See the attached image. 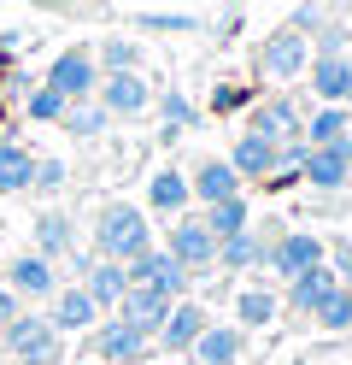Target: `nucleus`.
I'll list each match as a JSON object with an SVG mask.
<instances>
[{
	"instance_id": "1",
	"label": "nucleus",
	"mask_w": 352,
	"mask_h": 365,
	"mask_svg": "<svg viewBox=\"0 0 352 365\" xmlns=\"http://www.w3.org/2000/svg\"><path fill=\"white\" fill-rule=\"evenodd\" d=\"M147 247H153V224H147V212H141L135 200H106V207H94V259L129 265L135 254H147Z\"/></svg>"
},
{
	"instance_id": "2",
	"label": "nucleus",
	"mask_w": 352,
	"mask_h": 365,
	"mask_svg": "<svg viewBox=\"0 0 352 365\" xmlns=\"http://www.w3.org/2000/svg\"><path fill=\"white\" fill-rule=\"evenodd\" d=\"M0 354H6V365H59L65 359L47 312H18L12 324H0Z\"/></svg>"
},
{
	"instance_id": "3",
	"label": "nucleus",
	"mask_w": 352,
	"mask_h": 365,
	"mask_svg": "<svg viewBox=\"0 0 352 365\" xmlns=\"http://www.w3.org/2000/svg\"><path fill=\"white\" fill-rule=\"evenodd\" d=\"M164 254H171L188 277H200V271L218 265V236L206 230L200 212H176V218H171V242H164Z\"/></svg>"
},
{
	"instance_id": "4",
	"label": "nucleus",
	"mask_w": 352,
	"mask_h": 365,
	"mask_svg": "<svg viewBox=\"0 0 352 365\" xmlns=\"http://www.w3.org/2000/svg\"><path fill=\"white\" fill-rule=\"evenodd\" d=\"M153 336H141L135 324H124V318H100V324L88 330V354H94V365H141L153 348H147Z\"/></svg>"
},
{
	"instance_id": "5",
	"label": "nucleus",
	"mask_w": 352,
	"mask_h": 365,
	"mask_svg": "<svg viewBox=\"0 0 352 365\" xmlns=\"http://www.w3.org/2000/svg\"><path fill=\"white\" fill-rule=\"evenodd\" d=\"M305 65H311V41H305L299 30H270L265 41H258V71H265L270 83H299Z\"/></svg>"
},
{
	"instance_id": "6",
	"label": "nucleus",
	"mask_w": 352,
	"mask_h": 365,
	"mask_svg": "<svg viewBox=\"0 0 352 365\" xmlns=\"http://www.w3.org/2000/svg\"><path fill=\"white\" fill-rule=\"evenodd\" d=\"M41 83L59 88L65 101H94V88H100V65H94L88 48H65V53H53V65L41 71Z\"/></svg>"
},
{
	"instance_id": "7",
	"label": "nucleus",
	"mask_w": 352,
	"mask_h": 365,
	"mask_svg": "<svg viewBox=\"0 0 352 365\" xmlns=\"http://www.w3.org/2000/svg\"><path fill=\"white\" fill-rule=\"evenodd\" d=\"M94 101L106 106V118H147L153 112V88L141 71H106L100 88H94Z\"/></svg>"
},
{
	"instance_id": "8",
	"label": "nucleus",
	"mask_w": 352,
	"mask_h": 365,
	"mask_svg": "<svg viewBox=\"0 0 352 365\" xmlns=\"http://www.w3.org/2000/svg\"><path fill=\"white\" fill-rule=\"evenodd\" d=\"M129 283H141V289H159V294H171V301H188V294H194V277H188V271L164 254V247H147V254H135L129 265Z\"/></svg>"
},
{
	"instance_id": "9",
	"label": "nucleus",
	"mask_w": 352,
	"mask_h": 365,
	"mask_svg": "<svg viewBox=\"0 0 352 365\" xmlns=\"http://www.w3.org/2000/svg\"><path fill=\"white\" fill-rule=\"evenodd\" d=\"M323 247H329V242H317L311 230H282L276 242H265V265L288 283V277H299V271L323 265Z\"/></svg>"
},
{
	"instance_id": "10",
	"label": "nucleus",
	"mask_w": 352,
	"mask_h": 365,
	"mask_svg": "<svg viewBox=\"0 0 352 365\" xmlns=\"http://www.w3.org/2000/svg\"><path fill=\"white\" fill-rule=\"evenodd\" d=\"M305 88H311L317 106H346L352 101V53H311Z\"/></svg>"
},
{
	"instance_id": "11",
	"label": "nucleus",
	"mask_w": 352,
	"mask_h": 365,
	"mask_svg": "<svg viewBox=\"0 0 352 365\" xmlns=\"http://www.w3.org/2000/svg\"><path fill=\"white\" fill-rule=\"evenodd\" d=\"M299 124H305V106L294 95H265V101H252V112H247V130L270 135V142H294Z\"/></svg>"
},
{
	"instance_id": "12",
	"label": "nucleus",
	"mask_w": 352,
	"mask_h": 365,
	"mask_svg": "<svg viewBox=\"0 0 352 365\" xmlns=\"http://www.w3.org/2000/svg\"><path fill=\"white\" fill-rule=\"evenodd\" d=\"M6 289L18 294V301H53L59 271H53V259H41L36 247H30V254H12L6 259Z\"/></svg>"
},
{
	"instance_id": "13",
	"label": "nucleus",
	"mask_w": 352,
	"mask_h": 365,
	"mask_svg": "<svg viewBox=\"0 0 352 365\" xmlns=\"http://www.w3.org/2000/svg\"><path fill=\"white\" fill-rule=\"evenodd\" d=\"M188 195H194V207L235 200V195H241V171H235L229 159H194V171H188Z\"/></svg>"
},
{
	"instance_id": "14",
	"label": "nucleus",
	"mask_w": 352,
	"mask_h": 365,
	"mask_svg": "<svg viewBox=\"0 0 352 365\" xmlns=\"http://www.w3.org/2000/svg\"><path fill=\"white\" fill-rule=\"evenodd\" d=\"M206 324H211L206 301H200V294H188V301H176V307H171V318H164V330H159L153 341H159L164 354H188V348L200 341V330H206Z\"/></svg>"
},
{
	"instance_id": "15",
	"label": "nucleus",
	"mask_w": 352,
	"mask_h": 365,
	"mask_svg": "<svg viewBox=\"0 0 352 365\" xmlns=\"http://www.w3.org/2000/svg\"><path fill=\"white\" fill-rule=\"evenodd\" d=\"M171 294H159V289H141V283H129V294L117 301V312L112 318H124V324H135L141 336H159L164 330V318H171Z\"/></svg>"
},
{
	"instance_id": "16",
	"label": "nucleus",
	"mask_w": 352,
	"mask_h": 365,
	"mask_svg": "<svg viewBox=\"0 0 352 365\" xmlns=\"http://www.w3.org/2000/svg\"><path fill=\"white\" fill-rule=\"evenodd\" d=\"M36 254L41 259H65V254H77V218H70L65 207H41L36 212Z\"/></svg>"
},
{
	"instance_id": "17",
	"label": "nucleus",
	"mask_w": 352,
	"mask_h": 365,
	"mask_svg": "<svg viewBox=\"0 0 352 365\" xmlns=\"http://www.w3.org/2000/svg\"><path fill=\"white\" fill-rule=\"evenodd\" d=\"M335 289H341V277H335V271H329V259H323V265H311V271H299V277H288V294H282V307L311 318Z\"/></svg>"
},
{
	"instance_id": "18",
	"label": "nucleus",
	"mask_w": 352,
	"mask_h": 365,
	"mask_svg": "<svg viewBox=\"0 0 352 365\" xmlns=\"http://www.w3.org/2000/svg\"><path fill=\"white\" fill-rule=\"evenodd\" d=\"M47 324H53L59 336H70V330H94L100 312H94V301L82 294V283H59L53 289V307H47Z\"/></svg>"
},
{
	"instance_id": "19",
	"label": "nucleus",
	"mask_w": 352,
	"mask_h": 365,
	"mask_svg": "<svg viewBox=\"0 0 352 365\" xmlns=\"http://www.w3.org/2000/svg\"><path fill=\"white\" fill-rule=\"evenodd\" d=\"M194 207V195H188V171H176V165H159L153 177H147V218L159 212V218H176V212H188Z\"/></svg>"
},
{
	"instance_id": "20",
	"label": "nucleus",
	"mask_w": 352,
	"mask_h": 365,
	"mask_svg": "<svg viewBox=\"0 0 352 365\" xmlns=\"http://www.w3.org/2000/svg\"><path fill=\"white\" fill-rule=\"evenodd\" d=\"M188 354H194V365H241V354H247V330H241V324H206L200 341H194Z\"/></svg>"
},
{
	"instance_id": "21",
	"label": "nucleus",
	"mask_w": 352,
	"mask_h": 365,
	"mask_svg": "<svg viewBox=\"0 0 352 365\" xmlns=\"http://www.w3.org/2000/svg\"><path fill=\"white\" fill-rule=\"evenodd\" d=\"M276 148H282V142H270V135H252V130H241V135H235L229 165L241 171V182H265V177H276Z\"/></svg>"
},
{
	"instance_id": "22",
	"label": "nucleus",
	"mask_w": 352,
	"mask_h": 365,
	"mask_svg": "<svg viewBox=\"0 0 352 365\" xmlns=\"http://www.w3.org/2000/svg\"><path fill=\"white\" fill-rule=\"evenodd\" d=\"M82 294L94 301V312H117V301L129 294V271L117 259H94L88 277H82Z\"/></svg>"
},
{
	"instance_id": "23",
	"label": "nucleus",
	"mask_w": 352,
	"mask_h": 365,
	"mask_svg": "<svg viewBox=\"0 0 352 365\" xmlns=\"http://www.w3.org/2000/svg\"><path fill=\"white\" fill-rule=\"evenodd\" d=\"M36 153L18 142V130H0V195H30Z\"/></svg>"
},
{
	"instance_id": "24",
	"label": "nucleus",
	"mask_w": 352,
	"mask_h": 365,
	"mask_svg": "<svg viewBox=\"0 0 352 365\" xmlns=\"http://www.w3.org/2000/svg\"><path fill=\"white\" fill-rule=\"evenodd\" d=\"M299 135L311 148L341 142V135H352V106H311V112H305V124H299Z\"/></svg>"
},
{
	"instance_id": "25",
	"label": "nucleus",
	"mask_w": 352,
	"mask_h": 365,
	"mask_svg": "<svg viewBox=\"0 0 352 365\" xmlns=\"http://www.w3.org/2000/svg\"><path fill=\"white\" fill-rule=\"evenodd\" d=\"M94 65H100V77L106 71H141L147 65V48H141L135 36H100V48H88Z\"/></svg>"
},
{
	"instance_id": "26",
	"label": "nucleus",
	"mask_w": 352,
	"mask_h": 365,
	"mask_svg": "<svg viewBox=\"0 0 352 365\" xmlns=\"http://www.w3.org/2000/svg\"><path fill=\"white\" fill-rule=\"evenodd\" d=\"M59 130H65V135H77V142H100V135L112 130V118H106V106H100V101H70V106H65V118H59Z\"/></svg>"
},
{
	"instance_id": "27",
	"label": "nucleus",
	"mask_w": 352,
	"mask_h": 365,
	"mask_svg": "<svg viewBox=\"0 0 352 365\" xmlns=\"http://www.w3.org/2000/svg\"><path fill=\"white\" fill-rule=\"evenodd\" d=\"M276 312H282V294H270V289H241V294H235V324H241V330L276 324Z\"/></svg>"
},
{
	"instance_id": "28",
	"label": "nucleus",
	"mask_w": 352,
	"mask_h": 365,
	"mask_svg": "<svg viewBox=\"0 0 352 365\" xmlns=\"http://www.w3.org/2000/svg\"><path fill=\"white\" fill-rule=\"evenodd\" d=\"M200 218H206V230L211 236H241V230H252V207H247V195H235V200H218V207H200Z\"/></svg>"
},
{
	"instance_id": "29",
	"label": "nucleus",
	"mask_w": 352,
	"mask_h": 365,
	"mask_svg": "<svg viewBox=\"0 0 352 365\" xmlns=\"http://www.w3.org/2000/svg\"><path fill=\"white\" fill-rule=\"evenodd\" d=\"M218 265H223V271H252V265H265V236H258V230L223 236V242H218Z\"/></svg>"
},
{
	"instance_id": "30",
	"label": "nucleus",
	"mask_w": 352,
	"mask_h": 365,
	"mask_svg": "<svg viewBox=\"0 0 352 365\" xmlns=\"http://www.w3.org/2000/svg\"><path fill=\"white\" fill-rule=\"evenodd\" d=\"M70 182V165L59 153H36V171H30V195H41V200H53L59 189Z\"/></svg>"
},
{
	"instance_id": "31",
	"label": "nucleus",
	"mask_w": 352,
	"mask_h": 365,
	"mask_svg": "<svg viewBox=\"0 0 352 365\" xmlns=\"http://www.w3.org/2000/svg\"><path fill=\"white\" fill-rule=\"evenodd\" d=\"M65 95H59V88H47V83H36L30 88V95H23V118H36V124H59L65 118Z\"/></svg>"
},
{
	"instance_id": "32",
	"label": "nucleus",
	"mask_w": 352,
	"mask_h": 365,
	"mask_svg": "<svg viewBox=\"0 0 352 365\" xmlns=\"http://www.w3.org/2000/svg\"><path fill=\"white\" fill-rule=\"evenodd\" d=\"M153 112H159V124H164V130H194V118H200L194 101H188L182 88H164V95L153 101Z\"/></svg>"
},
{
	"instance_id": "33",
	"label": "nucleus",
	"mask_w": 352,
	"mask_h": 365,
	"mask_svg": "<svg viewBox=\"0 0 352 365\" xmlns=\"http://www.w3.org/2000/svg\"><path fill=\"white\" fill-rule=\"evenodd\" d=\"M311 318H317V330H335V336H346V330H352V289L341 283V289L329 294V301H323Z\"/></svg>"
},
{
	"instance_id": "34",
	"label": "nucleus",
	"mask_w": 352,
	"mask_h": 365,
	"mask_svg": "<svg viewBox=\"0 0 352 365\" xmlns=\"http://www.w3.org/2000/svg\"><path fill=\"white\" fill-rule=\"evenodd\" d=\"M323 24H329V12H323V0H299V6L288 12V30H299L305 41H311V36L323 30Z\"/></svg>"
},
{
	"instance_id": "35",
	"label": "nucleus",
	"mask_w": 352,
	"mask_h": 365,
	"mask_svg": "<svg viewBox=\"0 0 352 365\" xmlns=\"http://www.w3.org/2000/svg\"><path fill=\"white\" fill-rule=\"evenodd\" d=\"M311 53H352V30L341 24V18H329V24L311 36Z\"/></svg>"
},
{
	"instance_id": "36",
	"label": "nucleus",
	"mask_w": 352,
	"mask_h": 365,
	"mask_svg": "<svg viewBox=\"0 0 352 365\" xmlns=\"http://www.w3.org/2000/svg\"><path fill=\"white\" fill-rule=\"evenodd\" d=\"M141 30H153V36H194V30H200V18H176V12H153V18H141Z\"/></svg>"
},
{
	"instance_id": "37",
	"label": "nucleus",
	"mask_w": 352,
	"mask_h": 365,
	"mask_svg": "<svg viewBox=\"0 0 352 365\" xmlns=\"http://www.w3.org/2000/svg\"><path fill=\"white\" fill-rule=\"evenodd\" d=\"M323 259H329V271L352 289V242H335V247H323Z\"/></svg>"
},
{
	"instance_id": "38",
	"label": "nucleus",
	"mask_w": 352,
	"mask_h": 365,
	"mask_svg": "<svg viewBox=\"0 0 352 365\" xmlns=\"http://www.w3.org/2000/svg\"><path fill=\"white\" fill-rule=\"evenodd\" d=\"M18 312H23V307H18V294H12V289H0V324H12Z\"/></svg>"
},
{
	"instance_id": "39",
	"label": "nucleus",
	"mask_w": 352,
	"mask_h": 365,
	"mask_svg": "<svg viewBox=\"0 0 352 365\" xmlns=\"http://www.w3.org/2000/svg\"><path fill=\"white\" fill-rule=\"evenodd\" d=\"M346 189H352V177H346Z\"/></svg>"
},
{
	"instance_id": "40",
	"label": "nucleus",
	"mask_w": 352,
	"mask_h": 365,
	"mask_svg": "<svg viewBox=\"0 0 352 365\" xmlns=\"http://www.w3.org/2000/svg\"><path fill=\"white\" fill-rule=\"evenodd\" d=\"M346 106H352V101H346Z\"/></svg>"
}]
</instances>
